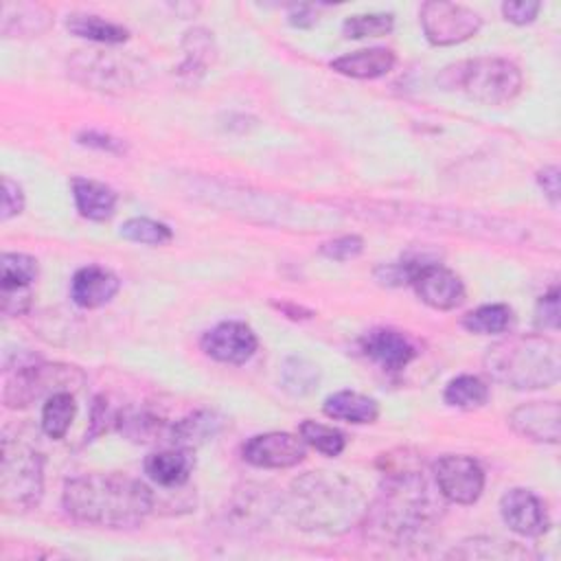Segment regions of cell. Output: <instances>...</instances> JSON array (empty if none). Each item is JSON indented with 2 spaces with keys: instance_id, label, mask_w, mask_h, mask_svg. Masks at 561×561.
Masks as SVG:
<instances>
[{
  "instance_id": "7402d4cb",
  "label": "cell",
  "mask_w": 561,
  "mask_h": 561,
  "mask_svg": "<svg viewBox=\"0 0 561 561\" xmlns=\"http://www.w3.org/2000/svg\"><path fill=\"white\" fill-rule=\"evenodd\" d=\"M182 50H184V59L178 66V77H182L184 81H199L208 68L217 61V44L210 31L195 26L188 28L182 37Z\"/></svg>"
},
{
  "instance_id": "30bf717a",
  "label": "cell",
  "mask_w": 561,
  "mask_h": 561,
  "mask_svg": "<svg viewBox=\"0 0 561 561\" xmlns=\"http://www.w3.org/2000/svg\"><path fill=\"white\" fill-rule=\"evenodd\" d=\"M423 33L430 44L434 46H454L469 37H473L480 26L482 18L478 11L443 0H430L419 11Z\"/></svg>"
},
{
  "instance_id": "4dcf8cb0",
  "label": "cell",
  "mask_w": 561,
  "mask_h": 561,
  "mask_svg": "<svg viewBox=\"0 0 561 561\" xmlns=\"http://www.w3.org/2000/svg\"><path fill=\"white\" fill-rule=\"evenodd\" d=\"M39 274V265L31 254L4 252L0 259V289L31 287Z\"/></svg>"
},
{
  "instance_id": "9c48e42d",
  "label": "cell",
  "mask_w": 561,
  "mask_h": 561,
  "mask_svg": "<svg viewBox=\"0 0 561 561\" xmlns=\"http://www.w3.org/2000/svg\"><path fill=\"white\" fill-rule=\"evenodd\" d=\"M83 373L68 364H20L4 381L2 401L7 408H28L39 399H48L55 392H75L83 383Z\"/></svg>"
},
{
  "instance_id": "d4e9b609",
  "label": "cell",
  "mask_w": 561,
  "mask_h": 561,
  "mask_svg": "<svg viewBox=\"0 0 561 561\" xmlns=\"http://www.w3.org/2000/svg\"><path fill=\"white\" fill-rule=\"evenodd\" d=\"M322 412L333 421H346L355 425L375 423L379 416L377 401L355 390H337L329 394L322 403Z\"/></svg>"
},
{
  "instance_id": "d590c367",
  "label": "cell",
  "mask_w": 561,
  "mask_h": 561,
  "mask_svg": "<svg viewBox=\"0 0 561 561\" xmlns=\"http://www.w3.org/2000/svg\"><path fill=\"white\" fill-rule=\"evenodd\" d=\"M394 26L392 13H362L351 15L342 24V33L348 39H362V37H381L388 35Z\"/></svg>"
},
{
  "instance_id": "4316f807",
  "label": "cell",
  "mask_w": 561,
  "mask_h": 561,
  "mask_svg": "<svg viewBox=\"0 0 561 561\" xmlns=\"http://www.w3.org/2000/svg\"><path fill=\"white\" fill-rule=\"evenodd\" d=\"M116 427L131 440L136 443H151V440H167L169 436V425L142 410H125L118 412L114 419Z\"/></svg>"
},
{
  "instance_id": "8992f818",
  "label": "cell",
  "mask_w": 561,
  "mask_h": 561,
  "mask_svg": "<svg viewBox=\"0 0 561 561\" xmlns=\"http://www.w3.org/2000/svg\"><path fill=\"white\" fill-rule=\"evenodd\" d=\"M438 83L445 90H458L484 105H504L522 90L519 68L502 57H476L447 66Z\"/></svg>"
},
{
  "instance_id": "7bdbcfd3",
  "label": "cell",
  "mask_w": 561,
  "mask_h": 561,
  "mask_svg": "<svg viewBox=\"0 0 561 561\" xmlns=\"http://www.w3.org/2000/svg\"><path fill=\"white\" fill-rule=\"evenodd\" d=\"M77 140H79L81 145L96 147V149H101V151H112V153L123 151V145H121L116 138H112V136H107V134H99V131H83V134L77 136Z\"/></svg>"
},
{
  "instance_id": "7a4b0ae2",
  "label": "cell",
  "mask_w": 561,
  "mask_h": 561,
  "mask_svg": "<svg viewBox=\"0 0 561 561\" xmlns=\"http://www.w3.org/2000/svg\"><path fill=\"white\" fill-rule=\"evenodd\" d=\"M61 504L81 524L134 528L153 511V493L125 473H85L66 482Z\"/></svg>"
},
{
  "instance_id": "3957f363",
  "label": "cell",
  "mask_w": 561,
  "mask_h": 561,
  "mask_svg": "<svg viewBox=\"0 0 561 561\" xmlns=\"http://www.w3.org/2000/svg\"><path fill=\"white\" fill-rule=\"evenodd\" d=\"M364 513L359 489L340 473L311 471L291 484L289 515L302 530L340 535L362 522Z\"/></svg>"
},
{
  "instance_id": "60d3db41",
  "label": "cell",
  "mask_w": 561,
  "mask_h": 561,
  "mask_svg": "<svg viewBox=\"0 0 561 561\" xmlns=\"http://www.w3.org/2000/svg\"><path fill=\"white\" fill-rule=\"evenodd\" d=\"M541 4L537 0H515V2H504L502 4V13L508 22L513 24H530L537 13H539Z\"/></svg>"
},
{
  "instance_id": "603a6c76",
  "label": "cell",
  "mask_w": 561,
  "mask_h": 561,
  "mask_svg": "<svg viewBox=\"0 0 561 561\" xmlns=\"http://www.w3.org/2000/svg\"><path fill=\"white\" fill-rule=\"evenodd\" d=\"M397 57L390 48H362V50H353L346 53L337 59L331 61V68L340 75L353 77V79H377L383 77L392 70Z\"/></svg>"
},
{
  "instance_id": "4fadbf2b",
  "label": "cell",
  "mask_w": 561,
  "mask_h": 561,
  "mask_svg": "<svg viewBox=\"0 0 561 561\" xmlns=\"http://www.w3.org/2000/svg\"><path fill=\"white\" fill-rule=\"evenodd\" d=\"M202 351L221 364H245L259 346L254 331L239 320H226L215 324L202 335Z\"/></svg>"
},
{
  "instance_id": "ee69618b",
  "label": "cell",
  "mask_w": 561,
  "mask_h": 561,
  "mask_svg": "<svg viewBox=\"0 0 561 561\" xmlns=\"http://www.w3.org/2000/svg\"><path fill=\"white\" fill-rule=\"evenodd\" d=\"M537 182L539 186L543 188L546 197L552 202V204H559V169L552 164V167H543L539 173H537Z\"/></svg>"
},
{
  "instance_id": "f35d334b",
  "label": "cell",
  "mask_w": 561,
  "mask_h": 561,
  "mask_svg": "<svg viewBox=\"0 0 561 561\" xmlns=\"http://www.w3.org/2000/svg\"><path fill=\"white\" fill-rule=\"evenodd\" d=\"M31 298H33L31 287H22V289H0L2 313H4L7 318L26 313L28 307H31Z\"/></svg>"
},
{
  "instance_id": "74e56055",
  "label": "cell",
  "mask_w": 561,
  "mask_h": 561,
  "mask_svg": "<svg viewBox=\"0 0 561 561\" xmlns=\"http://www.w3.org/2000/svg\"><path fill=\"white\" fill-rule=\"evenodd\" d=\"M24 210V193L18 182L11 178H2V206H0V219L9 221L11 217L20 215Z\"/></svg>"
},
{
  "instance_id": "ffe728a7",
  "label": "cell",
  "mask_w": 561,
  "mask_h": 561,
  "mask_svg": "<svg viewBox=\"0 0 561 561\" xmlns=\"http://www.w3.org/2000/svg\"><path fill=\"white\" fill-rule=\"evenodd\" d=\"M193 456L191 449L169 447L153 451L145 458V473L162 489H180L188 482L193 473Z\"/></svg>"
},
{
  "instance_id": "836d02e7",
  "label": "cell",
  "mask_w": 561,
  "mask_h": 561,
  "mask_svg": "<svg viewBox=\"0 0 561 561\" xmlns=\"http://www.w3.org/2000/svg\"><path fill=\"white\" fill-rule=\"evenodd\" d=\"M454 557L460 559H519L526 557L528 552L524 548H519L513 541H500V539H489V537H476V539H467L460 543V548L451 552Z\"/></svg>"
},
{
  "instance_id": "277c9868",
  "label": "cell",
  "mask_w": 561,
  "mask_h": 561,
  "mask_svg": "<svg viewBox=\"0 0 561 561\" xmlns=\"http://www.w3.org/2000/svg\"><path fill=\"white\" fill-rule=\"evenodd\" d=\"M484 368L515 390L550 388L561 377L559 344L546 335H508L486 348Z\"/></svg>"
},
{
  "instance_id": "b9f144b4",
  "label": "cell",
  "mask_w": 561,
  "mask_h": 561,
  "mask_svg": "<svg viewBox=\"0 0 561 561\" xmlns=\"http://www.w3.org/2000/svg\"><path fill=\"white\" fill-rule=\"evenodd\" d=\"M287 20L291 26L311 28L318 22V7L316 4H289Z\"/></svg>"
},
{
  "instance_id": "52a82bcc",
  "label": "cell",
  "mask_w": 561,
  "mask_h": 561,
  "mask_svg": "<svg viewBox=\"0 0 561 561\" xmlns=\"http://www.w3.org/2000/svg\"><path fill=\"white\" fill-rule=\"evenodd\" d=\"M68 75L83 88L103 94H129L149 79V66L118 50H77L68 57Z\"/></svg>"
},
{
  "instance_id": "5b68a950",
  "label": "cell",
  "mask_w": 561,
  "mask_h": 561,
  "mask_svg": "<svg viewBox=\"0 0 561 561\" xmlns=\"http://www.w3.org/2000/svg\"><path fill=\"white\" fill-rule=\"evenodd\" d=\"M353 213L366 219H379L388 224H416L432 230H447V232H462L476 237L500 239L506 237L508 241H519L517 232L522 226L497 219L484 217L473 210L460 208H436V206H419V204H399V202H364L351 204Z\"/></svg>"
},
{
  "instance_id": "5bb4252c",
  "label": "cell",
  "mask_w": 561,
  "mask_h": 561,
  "mask_svg": "<svg viewBox=\"0 0 561 561\" xmlns=\"http://www.w3.org/2000/svg\"><path fill=\"white\" fill-rule=\"evenodd\" d=\"M500 515L504 524L522 537H539L548 530V513L541 500L528 489H508L500 500Z\"/></svg>"
},
{
  "instance_id": "6da1fadb",
  "label": "cell",
  "mask_w": 561,
  "mask_h": 561,
  "mask_svg": "<svg viewBox=\"0 0 561 561\" xmlns=\"http://www.w3.org/2000/svg\"><path fill=\"white\" fill-rule=\"evenodd\" d=\"M379 469V495L366 506L364 528L379 541H408L438 519L445 497L438 489L432 491L421 458L405 449L381 454Z\"/></svg>"
},
{
  "instance_id": "8d00e7d4",
  "label": "cell",
  "mask_w": 561,
  "mask_h": 561,
  "mask_svg": "<svg viewBox=\"0 0 561 561\" xmlns=\"http://www.w3.org/2000/svg\"><path fill=\"white\" fill-rule=\"evenodd\" d=\"M364 250V239L357 234H344L320 245V254L331 261H351Z\"/></svg>"
},
{
  "instance_id": "44dd1931",
  "label": "cell",
  "mask_w": 561,
  "mask_h": 561,
  "mask_svg": "<svg viewBox=\"0 0 561 561\" xmlns=\"http://www.w3.org/2000/svg\"><path fill=\"white\" fill-rule=\"evenodd\" d=\"M224 423H226L224 416L215 410H195L188 416L169 425L167 443L169 447H182V449L199 447L206 440L215 438L221 432Z\"/></svg>"
},
{
  "instance_id": "2e32d148",
  "label": "cell",
  "mask_w": 561,
  "mask_h": 561,
  "mask_svg": "<svg viewBox=\"0 0 561 561\" xmlns=\"http://www.w3.org/2000/svg\"><path fill=\"white\" fill-rule=\"evenodd\" d=\"M508 425L522 438L533 443H559L561 436V410L557 401H530L515 408L508 416Z\"/></svg>"
},
{
  "instance_id": "83f0119b",
  "label": "cell",
  "mask_w": 561,
  "mask_h": 561,
  "mask_svg": "<svg viewBox=\"0 0 561 561\" xmlns=\"http://www.w3.org/2000/svg\"><path fill=\"white\" fill-rule=\"evenodd\" d=\"M75 414H77V403L72 392L50 394L42 408V432L53 440L64 438L66 432L70 430Z\"/></svg>"
},
{
  "instance_id": "ac0fdd59",
  "label": "cell",
  "mask_w": 561,
  "mask_h": 561,
  "mask_svg": "<svg viewBox=\"0 0 561 561\" xmlns=\"http://www.w3.org/2000/svg\"><path fill=\"white\" fill-rule=\"evenodd\" d=\"M121 289L118 276L101 265H85L75 272L70 280V298L81 309H96L107 305Z\"/></svg>"
},
{
  "instance_id": "ba28073f",
  "label": "cell",
  "mask_w": 561,
  "mask_h": 561,
  "mask_svg": "<svg viewBox=\"0 0 561 561\" xmlns=\"http://www.w3.org/2000/svg\"><path fill=\"white\" fill-rule=\"evenodd\" d=\"M44 493V458L20 438H2L0 502L9 513L31 511Z\"/></svg>"
},
{
  "instance_id": "8fae6325",
  "label": "cell",
  "mask_w": 561,
  "mask_h": 561,
  "mask_svg": "<svg viewBox=\"0 0 561 561\" xmlns=\"http://www.w3.org/2000/svg\"><path fill=\"white\" fill-rule=\"evenodd\" d=\"M434 484L451 504H473L484 489V471L478 460L462 454L440 456L432 465Z\"/></svg>"
},
{
  "instance_id": "ab89813d",
  "label": "cell",
  "mask_w": 561,
  "mask_h": 561,
  "mask_svg": "<svg viewBox=\"0 0 561 561\" xmlns=\"http://www.w3.org/2000/svg\"><path fill=\"white\" fill-rule=\"evenodd\" d=\"M535 316H537L535 322L539 329H557L559 327V291H557V287L539 298Z\"/></svg>"
},
{
  "instance_id": "1f68e13d",
  "label": "cell",
  "mask_w": 561,
  "mask_h": 561,
  "mask_svg": "<svg viewBox=\"0 0 561 561\" xmlns=\"http://www.w3.org/2000/svg\"><path fill=\"white\" fill-rule=\"evenodd\" d=\"M511 322H513V311L508 305H502V302L482 305L462 318V327L469 333H478V335L504 333L511 327Z\"/></svg>"
},
{
  "instance_id": "f1b7e54d",
  "label": "cell",
  "mask_w": 561,
  "mask_h": 561,
  "mask_svg": "<svg viewBox=\"0 0 561 561\" xmlns=\"http://www.w3.org/2000/svg\"><path fill=\"white\" fill-rule=\"evenodd\" d=\"M280 383L283 388L294 394V397H305L309 392H313L320 383V368L298 355H291L283 362L280 368Z\"/></svg>"
},
{
  "instance_id": "d6986e66",
  "label": "cell",
  "mask_w": 561,
  "mask_h": 561,
  "mask_svg": "<svg viewBox=\"0 0 561 561\" xmlns=\"http://www.w3.org/2000/svg\"><path fill=\"white\" fill-rule=\"evenodd\" d=\"M53 26V13L37 2H2L0 33L4 37H37Z\"/></svg>"
},
{
  "instance_id": "d6a6232c",
  "label": "cell",
  "mask_w": 561,
  "mask_h": 561,
  "mask_svg": "<svg viewBox=\"0 0 561 561\" xmlns=\"http://www.w3.org/2000/svg\"><path fill=\"white\" fill-rule=\"evenodd\" d=\"M298 434L305 440V445L313 447L316 451H320L329 458L340 456L346 447V436L337 427H331V425H324V423H318L311 419L300 423Z\"/></svg>"
},
{
  "instance_id": "9a60e30c",
  "label": "cell",
  "mask_w": 561,
  "mask_h": 561,
  "mask_svg": "<svg viewBox=\"0 0 561 561\" xmlns=\"http://www.w3.org/2000/svg\"><path fill=\"white\" fill-rule=\"evenodd\" d=\"M412 287L427 307L438 311L456 309L465 300V285L460 276L440 263H432L419 270Z\"/></svg>"
},
{
  "instance_id": "484cf974",
  "label": "cell",
  "mask_w": 561,
  "mask_h": 561,
  "mask_svg": "<svg viewBox=\"0 0 561 561\" xmlns=\"http://www.w3.org/2000/svg\"><path fill=\"white\" fill-rule=\"evenodd\" d=\"M66 26L77 37H83L96 44H107V46L123 44L129 37V31L123 24L103 20L101 15H94V13H72L68 15Z\"/></svg>"
},
{
  "instance_id": "f546056e",
  "label": "cell",
  "mask_w": 561,
  "mask_h": 561,
  "mask_svg": "<svg viewBox=\"0 0 561 561\" xmlns=\"http://www.w3.org/2000/svg\"><path fill=\"white\" fill-rule=\"evenodd\" d=\"M443 399L447 405L451 408H460V410H473L486 403L489 399V388L486 383L476 377V375H458L454 377L443 392Z\"/></svg>"
},
{
  "instance_id": "e0dca14e",
  "label": "cell",
  "mask_w": 561,
  "mask_h": 561,
  "mask_svg": "<svg viewBox=\"0 0 561 561\" xmlns=\"http://www.w3.org/2000/svg\"><path fill=\"white\" fill-rule=\"evenodd\" d=\"M359 344L362 353L383 370H401L416 355L410 337L394 329H373L362 337Z\"/></svg>"
},
{
  "instance_id": "7c38bea8",
  "label": "cell",
  "mask_w": 561,
  "mask_h": 561,
  "mask_svg": "<svg viewBox=\"0 0 561 561\" xmlns=\"http://www.w3.org/2000/svg\"><path fill=\"white\" fill-rule=\"evenodd\" d=\"M305 454V440L289 432L256 434L241 447L243 460L259 469H289L302 462Z\"/></svg>"
},
{
  "instance_id": "cb8c5ba5",
  "label": "cell",
  "mask_w": 561,
  "mask_h": 561,
  "mask_svg": "<svg viewBox=\"0 0 561 561\" xmlns=\"http://www.w3.org/2000/svg\"><path fill=\"white\" fill-rule=\"evenodd\" d=\"M72 199L81 217L90 221H107L116 210V193L96 180L72 178Z\"/></svg>"
},
{
  "instance_id": "e575fe53",
  "label": "cell",
  "mask_w": 561,
  "mask_h": 561,
  "mask_svg": "<svg viewBox=\"0 0 561 561\" xmlns=\"http://www.w3.org/2000/svg\"><path fill=\"white\" fill-rule=\"evenodd\" d=\"M121 237L142 245H162L173 239V232L162 221L149 217H131L121 226Z\"/></svg>"
}]
</instances>
